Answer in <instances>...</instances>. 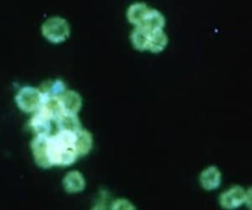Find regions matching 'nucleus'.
Listing matches in <instances>:
<instances>
[{
  "mask_svg": "<svg viewBox=\"0 0 252 210\" xmlns=\"http://www.w3.org/2000/svg\"><path fill=\"white\" fill-rule=\"evenodd\" d=\"M37 111L44 114L51 121H56L64 113L60 98H43Z\"/></svg>",
  "mask_w": 252,
  "mask_h": 210,
  "instance_id": "0eeeda50",
  "label": "nucleus"
},
{
  "mask_svg": "<svg viewBox=\"0 0 252 210\" xmlns=\"http://www.w3.org/2000/svg\"><path fill=\"white\" fill-rule=\"evenodd\" d=\"M168 43V36L163 30L150 32L148 50L153 53H159L164 50Z\"/></svg>",
  "mask_w": 252,
  "mask_h": 210,
  "instance_id": "f3484780",
  "label": "nucleus"
},
{
  "mask_svg": "<svg viewBox=\"0 0 252 210\" xmlns=\"http://www.w3.org/2000/svg\"><path fill=\"white\" fill-rule=\"evenodd\" d=\"M93 145H94V138L92 133L89 130L82 128L76 133L75 146H76L77 154L79 157L88 155L93 149Z\"/></svg>",
  "mask_w": 252,
  "mask_h": 210,
  "instance_id": "ddd939ff",
  "label": "nucleus"
},
{
  "mask_svg": "<svg viewBox=\"0 0 252 210\" xmlns=\"http://www.w3.org/2000/svg\"><path fill=\"white\" fill-rule=\"evenodd\" d=\"M38 89L43 98H60L67 91L65 83L59 79L48 80L42 83Z\"/></svg>",
  "mask_w": 252,
  "mask_h": 210,
  "instance_id": "4468645a",
  "label": "nucleus"
},
{
  "mask_svg": "<svg viewBox=\"0 0 252 210\" xmlns=\"http://www.w3.org/2000/svg\"><path fill=\"white\" fill-rule=\"evenodd\" d=\"M244 205H246L249 210H252V185L246 189Z\"/></svg>",
  "mask_w": 252,
  "mask_h": 210,
  "instance_id": "6ab92c4d",
  "label": "nucleus"
},
{
  "mask_svg": "<svg viewBox=\"0 0 252 210\" xmlns=\"http://www.w3.org/2000/svg\"><path fill=\"white\" fill-rule=\"evenodd\" d=\"M57 127L59 130L77 133L82 129V124L79 116L74 113L64 112L57 120Z\"/></svg>",
  "mask_w": 252,
  "mask_h": 210,
  "instance_id": "2eb2a0df",
  "label": "nucleus"
},
{
  "mask_svg": "<svg viewBox=\"0 0 252 210\" xmlns=\"http://www.w3.org/2000/svg\"><path fill=\"white\" fill-rule=\"evenodd\" d=\"M47 138L48 136H35L31 143L33 160L35 164L42 169H49L52 167L48 158Z\"/></svg>",
  "mask_w": 252,
  "mask_h": 210,
  "instance_id": "39448f33",
  "label": "nucleus"
},
{
  "mask_svg": "<svg viewBox=\"0 0 252 210\" xmlns=\"http://www.w3.org/2000/svg\"><path fill=\"white\" fill-rule=\"evenodd\" d=\"M245 192L240 185H233L220 193L219 203L224 210H235L245 203Z\"/></svg>",
  "mask_w": 252,
  "mask_h": 210,
  "instance_id": "20e7f679",
  "label": "nucleus"
},
{
  "mask_svg": "<svg viewBox=\"0 0 252 210\" xmlns=\"http://www.w3.org/2000/svg\"><path fill=\"white\" fill-rule=\"evenodd\" d=\"M150 38V32L143 26H138L133 29L130 35V39L132 45L138 50H148Z\"/></svg>",
  "mask_w": 252,
  "mask_h": 210,
  "instance_id": "dca6fc26",
  "label": "nucleus"
},
{
  "mask_svg": "<svg viewBox=\"0 0 252 210\" xmlns=\"http://www.w3.org/2000/svg\"><path fill=\"white\" fill-rule=\"evenodd\" d=\"M150 7L146 3L136 2L131 4L126 12L127 20L130 24L134 25L135 27L142 26L143 21L145 19L146 14L148 13Z\"/></svg>",
  "mask_w": 252,
  "mask_h": 210,
  "instance_id": "f8f14e48",
  "label": "nucleus"
},
{
  "mask_svg": "<svg viewBox=\"0 0 252 210\" xmlns=\"http://www.w3.org/2000/svg\"><path fill=\"white\" fill-rule=\"evenodd\" d=\"M91 210H107L106 209V205H105V202L100 200V201H97Z\"/></svg>",
  "mask_w": 252,
  "mask_h": 210,
  "instance_id": "aec40b11",
  "label": "nucleus"
},
{
  "mask_svg": "<svg viewBox=\"0 0 252 210\" xmlns=\"http://www.w3.org/2000/svg\"><path fill=\"white\" fill-rule=\"evenodd\" d=\"M60 101H61V105L63 106L64 112H68V113L78 114L83 105V100L81 95L74 90H67L60 97Z\"/></svg>",
  "mask_w": 252,
  "mask_h": 210,
  "instance_id": "1a4fd4ad",
  "label": "nucleus"
},
{
  "mask_svg": "<svg viewBox=\"0 0 252 210\" xmlns=\"http://www.w3.org/2000/svg\"><path fill=\"white\" fill-rule=\"evenodd\" d=\"M63 187L68 193H78L85 189L86 180L83 174L79 171L68 172L63 178Z\"/></svg>",
  "mask_w": 252,
  "mask_h": 210,
  "instance_id": "6e6552de",
  "label": "nucleus"
},
{
  "mask_svg": "<svg viewBox=\"0 0 252 210\" xmlns=\"http://www.w3.org/2000/svg\"><path fill=\"white\" fill-rule=\"evenodd\" d=\"M43 97L38 88L25 86L19 90L15 97L18 107L27 113L36 112L42 103Z\"/></svg>",
  "mask_w": 252,
  "mask_h": 210,
  "instance_id": "7ed1b4c3",
  "label": "nucleus"
},
{
  "mask_svg": "<svg viewBox=\"0 0 252 210\" xmlns=\"http://www.w3.org/2000/svg\"><path fill=\"white\" fill-rule=\"evenodd\" d=\"M76 133L59 130L47 138L48 158L51 166L68 167L78 159L75 146Z\"/></svg>",
  "mask_w": 252,
  "mask_h": 210,
  "instance_id": "f257e3e1",
  "label": "nucleus"
},
{
  "mask_svg": "<svg viewBox=\"0 0 252 210\" xmlns=\"http://www.w3.org/2000/svg\"><path fill=\"white\" fill-rule=\"evenodd\" d=\"M30 127L35 136H49L51 131V120L41 112L36 111L30 120Z\"/></svg>",
  "mask_w": 252,
  "mask_h": 210,
  "instance_id": "9d476101",
  "label": "nucleus"
},
{
  "mask_svg": "<svg viewBox=\"0 0 252 210\" xmlns=\"http://www.w3.org/2000/svg\"><path fill=\"white\" fill-rule=\"evenodd\" d=\"M199 181L204 189L209 191L215 190L221 183V173L218 167L209 166L201 172Z\"/></svg>",
  "mask_w": 252,
  "mask_h": 210,
  "instance_id": "423d86ee",
  "label": "nucleus"
},
{
  "mask_svg": "<svg viewBox=\"0 0 252 210\" xmlns=\"http://www.w3.org/2000/svg\"><path fill=\"white\" fill-rule=\"evenodd\" d=\"M109 210H138L137 207L126 198H117L110 204Z\"/></svg>",
  "mask_w": 252,
  "mask_h": 210,
  "instance_id": "a211bd4d",
  "label": "nucleus"
},
{
  "mask_svg": "<svg viewBox=\"0 0 252 210\" xmlns=\"http://www.w3.org/2000/svg\"><path fill=\"white\" fill-rule=\"evenodd\" d=\"M142 26L149 32H156L163 30L165 26V18L163 14L154 8H150L145 16Z\"/></svg>",
  "mask_w": 252,
  "mask_h": 210,
  "instance_id": "9b49d317",
  "label": "nucleus"
},
{
  "mask_svg": "<svg viewBox=\"0 0 252 210\" xmlns=\"http://www.w3.org/2000/svg\"><path fill=\"white\" fill-rule=\"evenodd\" d=\"M43 36L53 43L65 41L70 35V26L61 17H51L47 19L41 27Z\"/></svg>",
  "mask_w": 252,
  "mask_h": 210,
  "instance_id": "f03ea898",
  "label": "nucleus"
}]
</instances>
